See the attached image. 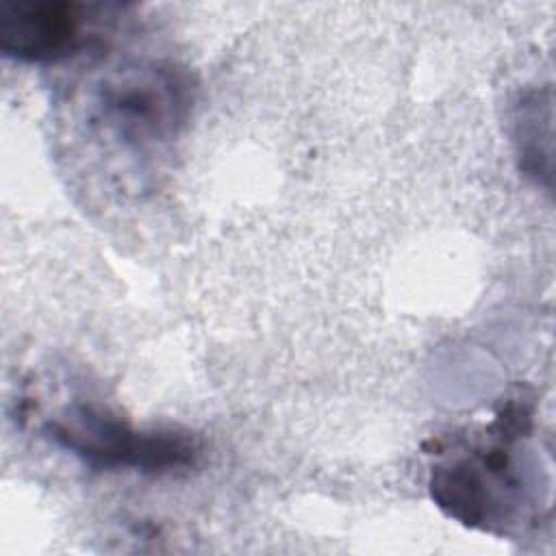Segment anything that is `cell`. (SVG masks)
Listing matches in <instances>:
<instances>
[{
	"label": "cell",
	"mask_w": 556,
	"mask_h": 556,
	"mask_svg": "<svg viewBox=\"0 0 556 556\" xmlns=\"http://www.w3.org/2000/svg\"><path fill=\"white\" fill-rule=\"evenodd\" d=\"M50 437L98 469L132 467L172 471L195 458L191 437L176 430H135L126 421L91 408L74 406L48 424Z\"/></svg>",
	"instance_id": "6da1fadb"
},
{
	"label": "cell",
	"mask_w": 556,
	"mask_h": 556,
	"mask_svg": "<svg viewBox=\"0 0 556 556\" xmlns=\"http://www.w3.org/2000/svg\"><path fill=\"white\" fill-rule=\"evenodd\" d=\"M106 124L124 141L167 139L189 106L187 85L165 67H135L111 78L100 96Z\"/></svg>",
	"instance_id": "7a4b0ae2"
},
{
	"label": "cell",
	"mask_w": 556,
	"mask_h": 556,
	"mask_svg": "<svg viewBox=\"0 0 556 556\" xmlns=\"http://www.w3.org/2000/svg\"><path fill=\"white\" fill-rule=\"evenodd\" d=\"M89 7L76 2H9L0 9V50L22 61H59L87 46Z\"/></svg>",
	"instance_id": "3957f363"
}]
</instances>
